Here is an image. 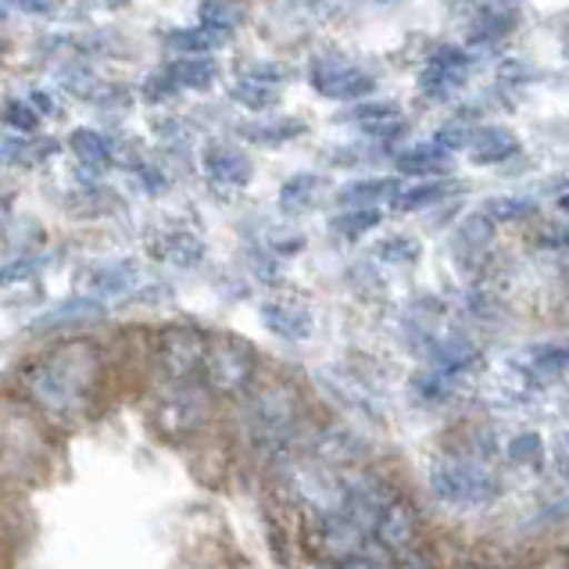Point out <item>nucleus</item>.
Segmentation results:
<instances>
[{
	"label": "nucleus",
	"instance_id": "obj_5",
	"mask_svg": "<svg viewBox=\"0 0 569 569\" xmlns=\"http://www.w3.org/2000/svg\"><path fill=\"white\" fill-rule=\"evenodd\" d=\"M151 419L154 427L172 437V441H180V437H190L193 430L204 427L208 419V395L201 387H193L190 380L183 383H169L166 395L158 398V405L151 409Z\"/></svg>",
	"mask_w": 569,
	"mask_h": 569
},
{
	"label": "nucleus",
	"instance_id": "obj_8",
	"mask_svg": "<svg viewBox=\"0 0 569 569\" xmlns=\"http://www.w3.org/2000/svg\"><path fill=\"white\" fill-rule=\"evenodd\" d=\"M390 501H395V495H390L377 477H359V480H348L345 487H340L337 506L345 509L355 523H362L366 530H377L380 516Z\"/></svg>",
	"mask_w": 569,
	"mask_h": 569
},
{
	"label": "nucleus",
	"instance_id": "obj_36",
	"mask_svg": "<svg viewBox=\"0 0 569 569\" xmlns=\"http://www.w3.org/2000/svg\"><path fill=\"white\" fill-rule=\"evenodd\" d=\"M541 455H545V445L538 433H516L509 441V459L516 466H541Z\"/></svg>",
	"mask_w": 569,
	"mask_h": 569
},
{
	"label": "nucleus",
	"instance_id": "obj_43",
	"mask_svg": "<svg viewBox=\"0 0 569 569\" xmlns=\"http://www.w3.org/2000/svg\"><path fill=\"white\" fill-rule=\"evenodd\" d=\"M398 569H433V562L427 551L412 548V551H405V556H398Z\"/></svg>",
	"mask_w": 569,
	"mask_h": 569
},
{
	"label": "nucleus",
	"instance_id": "obj_28",
	"mask_svg": "<svg viewBox=\"0 0 569 569\" xmlns=\"http://www.w3.org/2000/svg\"><path fill=\"white\" fill-rule=\"evenodd\" d=\"M230 97L248 111H266V108L276 104V97H280V93H276V83H266V79L248 76V79H240V83H233Z\"/></svg>",
	"mask_w": 569,
	"mask_h": 569
},
{
	"label": "nucleus",
	"instance_id": "obj_6",
	"mask_svg": "<svg viewBox=\"0 0 569 569\" xmlns=\"http://www.w3.org/2000/svg\"><path fill=\"white\" fill-rule=\"evenodd\" d=\"M204 359H208V340H204L201 330H193V327H169V330L158 333L154 362H158V372L169 383L190 380L193 372L204 369Z\"/></svg>",
	"mask_w": 569,
	"mask_h": 569
},
{
	"label": "nucleus",
	"instance_id": "obj_23",
	"mask_svg": "<svg viewBox=\"0 0 569 569\" xmlns=\"http://www.w3.org/2000/svg\"><path fill=\"white\" fill-rule=\"evenodd\" d=\"M401 187L395 180H383V176H372V180H355L337 193V201L345 208H377L380 201H390Z\"/></svg>",
	"mask_w": 569,
	"mask_h": 569
},
{
	"label": "nucleus",
	"instance_id": "obj_10",
	"mask_svg": "<svg viewBox=\"0 0 569 569\" xmlns=\"http://www.w3.org/2000/svg\"><path fill=\"white\" fill-rule=\"evenodd\" d=\"M262 322H266L269 333L283 337V340H308V337H312V327H316L312 308L295 301V298L266 301L262 305Z\"/></svg>",
	"mask_w": 569,
	"mask_h": 569
},
{
	"label": "nucleus",
	"instance_id": "obj_14",
	"mask_svg": "<svg viewBox=\"0 0 569 569\" xmlns=\"http://www.w3.org/2000/svg\"><path fill=\"white\" fill-rule=\"evenodd\" d=\"M427 351H430V362H433V369L451 372V377H459V372L473 369V366H477V359H480L477 345H473V340H466L462 333L433 337Z\"/></svg>",
	"mask_w": 569,
	"mask_h": 569
},
{
	"label": "nucleus",
	"instance_id": "obj_21",
	"mask_svg": "<svg viewBox=\"0 0 569 569\" xmlns=\"http://www.w3.org/2000/svg\"><path fill=\"white\" fill-rule=\"evenodd\" d=\"M398 169L419 176V180H433L448 169V151L441 143H416V148H405L398 154Z\"/></svg>",
	"mask_w": 569,
	"mask_h": 569
},
{
	"label": "nucleus",
	"instance_id": "obj_31",
	"mask_svg": "<svg viewBox=\"0 0 569 569\" xmlns=\"http://www.w3.org/2000/svg\"><path fill=\"white\" fill-rule=\"evenodd\" d=\"M69 148L83 161H90V166H104V161L111 158V143L104 133H97V129H76Z\"/></svg>",
	"mask_w": 569,
	"mask_h": 569
},
{
	"label": "nucleus",
	"instance_id": "obj_47",
	"mask_svg": "<svg viewBox=\"0 0 569 569\" xmlns=\"http://www.w3.org/2000/svg\"><path fill=\"white\" fill-rule=\"evenodd\" d=\"M133 0H108V8H129Z\"/></svg>",
	"mask_w": 569,
	"mask_h": 569
},
{
	"label": "nucleus",
	"instance_id": "obj_12",
	"mask_svg": "<svg viewBox=\"0 0 569 569\" xmlns=\"http://www.w3.org/2000/svg\"><path fill=\"white\" fill-rule=\"evenodd\" d=\"M204 176L216 187H230L240 190L251 183V158L243 154L240 148H226V143H211L201 158Z\"/></svg>",
	"mask_w": 569,
	"mask_h": 569
},
{
	"label": "nucleus",
	"instance_id": "obj_37",
	"mask_svg": "<svg viewBox=\"0 0 569 569\" xmlns=\"http://www.w3.org/2000/svg\"><path fill=\"white\" fill-rule=\"evenodd\" d=\"M473 129H469L466 122H448L441 133L433 137V143H441L445 151H462V148H473Z\"/></svg>",
	"mask_w": 569,
	"mask_h": 569
},
{
	"label": "nucleus",
	"instance_id": "obj_3",
	"mask_svg": "<svg viewBox=\"0 0 569 569\" xmlns=\"http://www.w3.org/2000/svg\"><path fill=\"white\" fill-rule=\"evenodd\" d=\"M430 491L445 506H495L501 498V480L480 462L469 459H437L427 469Z\"/></svg>",
	"mask_w": 569,
	"mask_h": 569
},
{
	"label": "nucleus",
	"instance_id": "obj_41",
	"mask_svg": "<svg viewBox=\"0 0 569 569\" xmlns=\"http://www.w3.org/2000/svg\"><path fill=\"white\" fill-rule=\"evenodd\" d=\"M538 243L541 248H569V222H551L545 226V230L538 233Z\"/></svg>",
	"mask_w": 569,
	"mask_h": 569
},
{
	"label": "nucleus",
	"instance_id": "obj_9",
	"mask_svg": "<svg viewBox=\"0 0 569 569\" xmlns=\"http://www.w3.org/2000/svg\"><path fill=\"white\" fill-rule=\"evenodd\" d=\"M372 533H377L380 548L395 551V556H405V551H412L416 541H419V516H416V509L409 506V501L395 498L383 509L380 523H377V530H372Z\"/></svg>",
	"mask_w": 569,
	"mask_h": 569
},
{
	"label": "nucleus",
	"instance_id": "obj_34",
	"mask_svg": "<svg viewBox=\"0 0 569 569\" xmlns=\"http://www.w3.org/2000/svg\"><path fill=\"white\" fill-rule=\"evenodd\" d=\"M377 254L383 258L387 266H416L419 243L412 237H387V240H380Z\"/></svg>",
	"mask_w": 569,
	"mask_h": 569
},
{
	"label": "nucleus",
	"instance_id": "obj_38",
	"mask_svg": "<svg viewBox=\"0 0 569 569\" xmlns=\"http://www.w3.org/2000/svg\"><path fill=\"white\" fill-rule=\"evenodd\" d=\"M337 569H395V566L387 562V556H383L380 548H359L355 556L340 559Z\"/></svg>",
	"mask_w": 569,
	"mask_h": 569
},
{
	"label": "nucleus",
	"instance_id": "obj_49",
	"mask_svg": "<svg viewBox=\"0 0 569 569\" xmlns=\"http://www.w3.org/2000/svg\"><path fill=\"white\" fill-rule=\"evenodd\" d=\"M562 211H566V216H569V193H566V198H562Z\"/></svg>",
	"mask_w": 569,
	"mask_h": 569
},
{
	"label": "nucleus",
	"instance_id": "obj_33",
	"mask_svg": "<svg viewBox=\"0 0 569 569\" xmlns=\"http://www.w3.org/2000/svg\"><path fill=\"white\" fill-rule=\"evenodd\" d=\"M483 216L495 219V222H516V219L533 216V201H527V198H491L483 204Z\"/></svg>",
	"mask_w": 569,
	"mask_h": 569
},
{
	"label": "nucleus",
	"instance_id": "obj_32",
	"mask_svg": "<svg viewBox=\"0 0 569 569\" xmlns=\"http://www.w3.org/2000/svg\"><path fill=\"white\" fill-rule=\"evenodd\" d=\"M305 133V126L298 119H276V122H258L248 129V137L254 143H287V140H298Z\"/></svg>",
	"mask_w": 569,
	"mask_h": 569
},
{
	"label": "nucleus",
	"instance_id": "obj_4",
	"mask_svg": "<svg viewBox=\"0 0 569 569\" xmlns=\"http://www.w3.org/2000/svg\"><path fill=\"white\" fill-rule=\"evenodd\" d=\"M258 355L248 340L240 337H219L208 345L204 359V383L211 395H243L254 383Z\"/></svg>",
	"mask_w": 569,
	"mask_h": 569
},
{
	"label": "nucleus",
	"instance_id": "obj_42",
	"mask_svg": "<svg viewBox=\"0 0 569 569\" xmlns=\"http://www.w3.org/2000/svg\"><path fill=\"white\" fill-rule=\"evenodd\" d=\"M551 462H556V473L569 487V433H559L556 437V448H551Z\"/></svg>",
	"mask_w": 569,
	"mask_h": 569
},
{
	"label": "nucleus",
	"instance_id": "obj_15",
	"mask_svg": "<svg viewBox=\"0 0 569 569\" xmlns=\"http://www.w3.org/2000/svg\"><path fill=\"white\" fill-rule=\"evenodd\" d=\"M104 308L97 298H72V301H61L58 308H51V312H43L37 319V327L32 330H64V327H83V322H93L101 319Z\"/></svg>",
	"mask_w": 569,
	"mask_h": 569
},
{
	"label": "nucleus",
	"instance_id": "obj_40",
	"mask_svg": "<svg viewBox=\"0 0 569 569\" xmlns=\"http://www.w3.org/2000/svg\"><path fill=\"white\" fill-rule=\"evenodd\" d=\"M172 90H176V79H172L169 69L161 72V76H151L148 83H143V93H148V101H166V97H172Z\"/></svg>",
	"mask_w": 569,
	"mask_h": 569
},
{
	"label": "nucleus",
	"instance_id": "obj_30",
	"mask_svg": "<svg viewBox=\"0 0 569 569\" xmlns=\"http://www.w3.org/2000/svg\"><path fill=\"white\" fill-rule=\"evenodd\" d=\"M451 372H441V369H430V372H419L412 380V398L419 405H441L451 398Z\"/></svg>",
	"mask_w": 569,
	"mask_h": 569
},
{
	"label": "nucleus",
	"instance_id": "obj_11",
	"mask_svg": "<svg viewBox=\"0 0 569 569\" xmlns=\"http://www.w3.org/2000/svg\"><path fill=\"white\" fill-rule=\"evenodd\" d=\"M466 76H469V54L459 51V47H441V51L427 61V72H422L419 87L430 97H445L448 90L466 83Z\"/></svg>",
	"mask_w": 569,
	"mask_h": 569
},
{
	"label": "nucleus",
	"instance_id": "obj_24",
	"mask_svg": "<svg viewBox=\"0 0 569 569\" xmlns=\"http://www.w3.org/2000/svg\"><path fill=\"white\" fill-rule=\"evenodd\" d=\"M322 193V180L312 172H301V176H290V180L280 187V208L287 211V216H301V211H308Z\"/></svg>",
	"mask_w": 569,
	"mask_h": 569
},
{
	"label": "nucleus",
	"instance_id": "obj_25",
	"mask_svg": "<svg viewBox=\"0 0 569 569\" xmlns=\"http://www.w3.org/2000/svg\"><path fill=\"white\" fill-rule=\"evenodd\" d=\"M169 72L176 79V87H183V90H208L216 83V61L208 54H187L183 61H176Z\"/></svg>",
	"mask_w": 569,
	"mask_h": 569
},
{
	"label": "nucleus",
	"instance_id": "obj_7",
	"mask_svg": "<svg viewBox=\"0 0 569 569\" xmlns=\"http://www.w3.org/2000/svg\"><path fill=\"white\" fill-rule=\"evenodd\" d=\"M308 79H312V87L322 97H330V101H359V97H369L377 90V79L369 72L355 69L351 61L333 58V54L312 58V64H308Z\"/></svg>",
	"mask_w": 569,
	"mask_h": 569
},
{
	"label": "nucleus",
	"instance_id": "obj_18",
	"mask_svg": "<svg viewBox=\"0 0 569 569\" xmlns=\"http://www.w3.org/2000/svg\"><path fill=\"white\" fill-rule=\"evenodd\" d=\"M519 151V140L501 126H487L473 137V148H469V158L477 166H498V161H509Z\"/></svg>",
	"mask_w": 569,
	"mask_h": 569
},
{
	"label": "nucleus",
	"instance_id": "obj_17",
	"mask_svg": "<svg viewBox=\"0 0 569 569\" xmlns=\"http://www.w3.org/2000/svg\"><path fill=\"white\" fill-rule=\"evenodd\" d=\"M566 369H569V345H541V348H530L523 362V377L530 383H551V380H559Z\"/></svg>",
	"mask_w": 569,
	"mask_h": 569
},
{
	"label": "nucleus",
	"instance_id": "obj_46",
	"mask_svg": "<svg viewBox=\"0 0 569 569\" xmlns=\"http://www.w3.org/2000/svg\"><path fill=\"white\" fill-rule=\"evenodd\" d=\"M32 101H37V108H40V111H58V104H54L51 97H47L43 90H37V97H32Z\"/></svg>",
	"mask_w": 569,
	"mask_h": 569
},
{
	"label": "nucleus",
	"instance_id": "obj_22",
	"mask_svg": "<svg viewBox=\"0 0 569 569\" xmlns=\"http://www.w3.org/2000/svg\"><path fill=\"white\" fill-rule=\"evenodd\" d=\"M355 122H359L369 137H377V140H390V137H398L405 122H401V111L395 104H387V101H369L362 108H355Z\"/></svg>",
	"mask_w": 569,
	"mask_h": 569
},
{
	"label": "nucleus",
	"instance_id": "obj_1",
	"mask_svg": "<svg viewBox=\"0 0 569 569\" xmlns=\"http://www.w3.org/2000/svg\"><path fill=\"white\" fill-rule=\"evenodd\" d=\"M97 372H101L97 348L87 340H69L22 372V390L43 416L58 422H79L93 401Z\"/></svg>",
	"mask_w": 569,
	"mask_h": 569
},
{
	"label": "nucleus",
	"instance_id": "obj_35",
	"mask_svg": "<svg viewBox=\"0 0 569 569\" xmlns=\"http://www.w3.org/2000/svg\"><path fill=\"white\" fill-rule=\"evenodd\" d=\"M4 122L8 129H14V133H37V126H40V111L37 104H26L19 101V97H11V101L4 104Z\"/></svg>",
	"mask_w": 569,
	"mask_h": 569
},
{
	"label": "nucleus",
	"instance_id": "obj_45",
	"mask_svg": "<svg viewBox=\"0 0 569 569\" xmlns=\"http://www.w3.org/2000/svg\"><path fill=\"white\" fill-rule=\"evenodd\" d=\"M140 176H143V187H148V193H161L169 187V180L158 169H140Z\"/></svg>",
	"mask_w": 569,
	"mask_h": 569
},
{
	"label": "nucleus",
	"instance_id": "obj_26",
	"mask_svg": "<svg viewBox=\"0 0 569 569\" xmlns=\"http://www.w3.org/2000/svg\"><path fill=\"white\" fill-rule=\"evenodd\" d=\"M445 193H448V187L441 180H419L412 187H401L395 198H390V204L398 211H419V208H433Z\"/></svg>",
	"mask_w": 569,
	"mask_h": 569
},
{
	"label": "nucleus",
	"instance_id": "obj_13",
	"mask_svg": "<svg viewBox=\"0 0 569 569\" xmlns=\"http://www.w3.org/2000/svg\"><path fill=\"white\" fill-rule=\"evenodd\" d=\"M151 254L169 266L193 269V266H201V258H204V240L190 230H166L151 237Z\"/></svg>",
	"mask_w": 569,
	"mask_h": 569
},
{
	"label": "nucleus",
	"instance_id": "obj_2",
	"mask_svg": "<svg viewBox=\"0 0 569 569\" xmlns=\"http://www.w3.org/2000/svg\"><path fill=\"white\" fill-rule=\"evenodd\" d=\"M298 398L290 387H262L243 409V430L262 451H283L298 433Z\"/></svg>",
	"mask_w": 569,
	"mask_h": 569
},
{
	"label": "nucleus",
	"instance_id": "obj_27",
	"mask_svg": "<svg viewBox=\"0 0 569 569\" xmlns=\"http://www.w3.org/2000/svg\"><path fill=\"white\" fill-rule=\"evenodd\" d=\"M380 226V208H345L340 216L330 222V230L340 233L345 240H359L366 237L369 230H377Z\"/></svg>",
	"mask_w": 569,
	"mask_h": 569
},
{
	"label": "nucleus",
	"instance_id": "obj_39",
	"mask_svg": "<svg viewBox=\"0 0 569 569\" xmlns=\"http://www.w3.org/2000/svg\"><path fill=\"white\" fill-rule=\"evenodd\" d=\"M4 14H26V19H51L54 0H4Z\"/></svg>",
	"mask_w": 569,
	"mask_h": 569
},
{
	"label": "nucleus",
	"instance_id": "obj_44",
	"mask_svg": "<svg viewBox=\"0 0 569 569\" xmlns=\"http://www.w3.org/2000/svg\"><path fill=\"white\" fill-rule=\"evenodd\" d=\"M301 233H276L272 237V248L280 251V254H295V251H301Z\"/></svg>",
	"mask_w": 569,
	"mask_h": 569
},
{
	"label": "nucleus",
	"instance_id": "obj_19",
	"mask_svg": "<svg viewBox=\"0 0 569 569\" xmlns=\"http://www.w3.org/2000/svg\"><path fill=\"white\" fill-rule=\"evenodd\" d=\"M137 283V266L133 262H101L87 276V290L93 298H119Z\"/></svg>",
	"mask_w": 569,
	"mask_h": 569
},
{
	"label": "nucleus",
	"instance_id": "obj_16",
	"mask_svg": "<svg viewBox=\"0 0 569 569\" xmlns=\"http://www.w3.org/2000/svg\"><path fill=\"white\" fill-rule=\"evenodd\" d=\"M495 240V219H487L483 211H477V216L462 219V226L455 230V254L462 258V262H477V258H483V251L491 248Z\"/></svg>",
	"mask_w": 569,
	"mask_h": 569
},
{
	"label": "nucleus",
	"instance_id": "obj_29",
	"mask_svg": "<svg viewBox=\"0 0 569 569\" xmlns=\"http://www.w3.org/2000/svg\"><path fill=\"white\" fill-rule=\"evenodd\" d=\"M230 37H222V32H211V29H176L169 32V47H176V51H183V54H208V51H216L219 43H226Z\"/></svg>",
	"mask_w": 569,
	"mask_h": 569
},
{
	"label": "nucleus",
	"instance_id": "obj_48",
	"mask_svg": "<svg viewBox=\"0 0 569 569\" xmlns=\"http://www.w3.org/2000/svg\"><path fill=\"white\" fill-rule=\"evenodd\" d=\"M366 4H380L383 8V4H395V0H366Z\"/></svg>",
	"mask_w": 569,
	"mask_h": 569
},
{
	"label": "nucleus",
	"instance_id": "obj_20",
	"mask_svg": "<svg viewBox=\"0 0 569 569\" xmlns=\"http://www.w3.org/2000/svg\"><path fill=\"white\" fill-rule=\"evenodd\" d=\"M198 19L204 29L233 37V32L248 22V0H201Z\"/></svg>",
	"mask_w": 569,
	"mask_h": 569
}]
</instances>
